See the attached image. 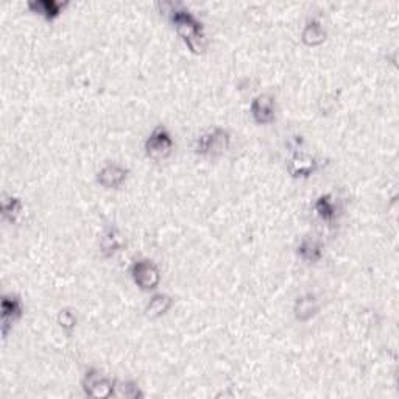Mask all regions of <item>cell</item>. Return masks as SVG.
I'll use <instances>...</instances> for the list:
<instances>
[{
	"label": "cell",
	"mask_w": 399,
	"mask_h": 399,
	"mask_svg": "<svg viewBox=\"0 0 399 399\" xmlns=\"http://www.w3.org/2000/svg\"><path fill=\"white\" fill-rule=\"evenodd\" d=\"M134 284L142 290H153L161 282V272L150 259H137L129 268Z\"/></svg>",
	"instance_id": "5b68a950"
},
{
	"label": "cell",
	"mask_w": 399,
	"mask_h": 399,
	"mask_svg": "<svg viewBox=\"0 0 399 399\" xmlns=\"http://www.w3.org/2000/svg\"><path fill=\"white\" fill-rule=\"evenodd\" d=\"M318 163L315 156H312L303 150H293V155L289 161V172L293 178H309L315 173Z\"/></svg>",
	"instance_id": "ba28073f"
},
{
	"label": "cell",
	"mask_w": 399,
	"mask_h": 399,
	"mask_svg": "<svg viewBox=\"0 0 399 399\" xmlns=\"http://www.w3.org/2000/svg\"><path fill=\"white\" fill-rule=\"evenodd\" d=\"M251 115L259 125H267L274 120V114H277V101L272 94H259L251 101Z\"/></svg>",
	"instance_id": "52a82bcc"
},
{
	"label": "cell",
	"mask_w": 399,
	"mask_h": 399,
	"mask_svg": "<svg viewBox=\"0 0 399 399\" xmlns=\"http://www.w3.org/2000/svg\"><path fill=\"white\" fill-rule=\"evenodd\" d=\"M115 395L122 396V398H129V399H136V398L144 396L141 388L137 387V384L132 382V381L115 382Z\"/></svg>",
	"instance_id": "ac0fdd59"
},
{
	"label": "cell",
	"mask_w": 399,
	"mask_h": 399,
	"mask_svg": "<svg viewBox=\"0 0 399 399\" xmlns=\"http://www.w3.org/2000/svg\"><path fill=\"white\" fill-rule=\"evenodd\" d=\"M82 387L86 396L96 399H106L115 395V381L101 373L97 368H89L84 373Z\"/></svg>",
	"instance_id": "3957f363"
},
{
	"label": "cell",
	"mask_w": 399,
	"mask_h": 399,
	"mask_svg": "<svg viewBox=\"0 0 399 399\" xmlns=\"http://www.w3.org/2000/svg\"><path fill=\"white\" fill-rule=\"evenodd\" d=\"M144 147L148 158L155 159V161H163V159L172 155L175 142H173V137L167 132V128L159 125L150 133L147 139H145Z\"/></svg>",
	"instance_id": "277c9868"
},
{
	"label": "cell",
	"mask_w": 399,
	"mask_h": 399,
	"mask_svg": "<svg viewBox=\"0 0 399 399\" xmlns=\"http://www.w3.org/2000/svg\"><path fill=\"white\" fill-rule=\"evenodd\" d=\"M56 320H58V324H60L64 331H72V329H75V326H77V315L72 309H61L60 312H58Z\"/></svg>",
	"instance_id": "d6986e66"
},
{
	"label": "cell",
	"mask_w": 399,
	"mask_h": 399,
	"mask_svg": "<svg viewBox=\"0 0 399 399\" xmlns=\"http://www.w3.org/2000/svg\"><path fill=\"white\" fill-rule=\"evenodd\" d=\"M169 19L177 28L179 38L186 42L189 50L194 53H201L206 46L205 27L201 20L184 6L169 4Z\"/></svg>",
	"instance_id": "6da1fadb"
},
{
	"label": "cell",
	"mask_w": 399,
	"mask_h": 399,
	"mask_svg": "<svg viewBox=\"0 0 399 399\" xmlns=\"http://www.w3.org/2000/svg\"><path fill=\"white\" fill-rule=\"evenodd\" d=\"M231 136L224 128L215 127L197 137L195 141V153L208 158L222 156L229 148Z\"/></svg>",
	"instance_id": "7a4b0ae2"
},
{
	"label": "cell",
	"mask_w": 399,
	"mask_h": 399,
	"mask_svg": "<svg viewBox=\"0 0 399 399\" xmlns=\"http://www.w3.org/2000/svg\"><path fill=\"white\" fill-rule=\"evenodd\" d=\"M318 310H320V300L312 292L298 296L293 306V314L298 322H309L318 314Z\"/></svg>",
	"instance_id": "8fae6325"
},
{
	"label": "cell",
	"mask_w": 399,
	"mask_h": 399,
	"mask_svg": "<svg viewBox=\"0 0 399 399\" xmlns=\"http://www.w3.org/2000/svg\"><path fill=\"white\" fill-rule=\"evenodd\" d=\"M0 209H2V215L5 220H8L10 223H16L24 211V203L19 197L4 194L2 201H0Z\"/></svg>",
	"instance_id": "e0dca14e"
},
{
	"label": "cell",
	"mask_w": 399,
	"mask_h": 399,
	"mask_svg": "<svg viewBox=\"0 0 399 399\" xmlns=\"http://www.w3.org/2000/svg\"><path fill=\"white\" fill-rule=\"evenodd\" d=\"M298 256L308 264H317L323 258V245L315 237H304L298 245Z\"/></svg>",
	"instance_id": "5bb4252c"
},
{
	"label": "cell",
	"mask_w": 399,
	"mask_h": 399,
	"mask_svg": "<svg viewBox=\"0 0 399 399\" xmlns=\"http://www.w3.org/2000/svg\"><path fill=\"white\" fill-rule=\"evenodd\" d=\"M172 304H173V300L170 295L156 293L151 296L148 304L145 306V315L151 318V320H155V318L165 315L167 312H169V309L172 308Z\"/></svg>",
	"instance_id": "2e32d148"
},
{
	"label": "cell",
	"mask_w": 399,
	"mask_h": 399,
	"mask_svg": "<svg viewBox=\"0 0 399 399\" xmlns=\"http://www.w3.org/2000/svg\"><path fill=\"white\" fill-rule=\"evenodd\" d=\"M0 312H2V336H8L10 329L13 328V323L18 322L23 317L24 312V304L23 300L18 295L6 293L2 296V306H0Z\"/></svg>",
	"instance_id": "8992f818"
},
{
	"label": "cell",
	"mask_w": 399,
	"mask_h": 399,
	"mask_svg": "<svg viewBox=\"0 0 399 399\" xmlns=\"http://www.w3.org/2000/svg\"><path fill=\"white\" fill-rule=\"evenodd\" d=\"M317 215L326 223H334L338 217V203L331 194H323L314 203Z\"/></svg>",
	"instance_id": "4fadbf2b"
},
{
	"label": "cell",
	"mask_w": 399,
	"mask_h": 399,
	"mask_svg": "<svg viewBox=\"0 0 399 399\" xmlns=\"http://www.w3.org/2000/svg\"><path fill=\"white\" fill-rule=\"evenodd\" d=\"M301 41L309 47L323 44V42L326 41V30L320 20H317V19L308 20L301 32Z\"/></svg>",
	"instance_id": "9a60e30c"
},
{
	"label": "cell",
	"mask_w": 399,
	"mask_h": 399,
	"mask_svg": "<svg viewBox=\"0 0 399 399\" xmlns=\"http://www.w3.org/2000/svg\"><path fill=\"white\" fill-rule=\"evenodd\" d=\"M66 5L68 2H60V0H32V2L27 4L33 13L39 14L47 20H53L60 16Z\"/></svg>",
	"instance_id": "7c38bea8"
},
{
	"label": "cell",
	"mask_w": 399,
	"mask_h": 399,
	"mask_svg": "<svg viewBox=\"0 0 399 399\" xmlns=\"http://www.w3.org/2000/svg\"><path fill=\"white\" fill-rule=\"evenodd\" d=\"M125 239H123L120 231L113 227V224L106 227L100 236V253L105 258H114L115 255H119V253L125 248Z\"/></svg>",
	"instance_id": "30bf717a"
},
{
	"label": "cell",
	"mask_w": 399,
	"mask_h": 399,
	"mask_svg": "<svg viewBox=\"0 0 399 399\" xmlns=\"http://www.w3.org/2000/svg\"><path fill=\"white\" fill-rule=\"evenodd\" d=\"M128 178V169L118 164V163H108L100 169L97 173V181L100 186L105 189H119Z\"/></svg>",
	"instance_id": "9c48e42d"
}]
</instances>
